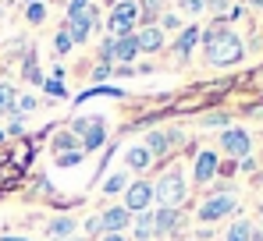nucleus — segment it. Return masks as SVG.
Wrapping results in <instances>:
<instances>
[{"label": "nucleus", "mask_w": 263, "mask_h": 241, "mask_svg": "<svg viewBox=\"0 0 263 241\" xmlns=\"http://www.w3.org/2000/svg\"><path fill=\"white\" fill-rule=\"evenodd\" d=\"M203 46H206V61H210L214 68H228V64L242 61V39H238L231 29H224V25L206 29V32H203Z\"/></svg>", "instance_id": "obj_1"}, {"label": "nucleus", "mask_w": 263, "mask_h": 241, "mask_svg": "<svg viewBox=\"0 0 263 241\" xmlns=\"http://www.w3.org/2000/svg\"><path fill=\"white\" fill-rule=\"evenodd\" d=\"M185 177H181V170H167L160 181H157V188H153V202H160V209H178L181 202H185Z\"/></svg>", "instance_id": "obj_2"}, {"label": "nucleus", "mask_w": 263, "mask_h": 241, "mask_svg": "<svg viewBox=\"0 0 263 241\" xmlns=\"http://www.w3.org/2000/svg\"><path fill=\"white\" fill-rule=\"evenodd\" d=\"M235 209H238V199H235L231 192H217V195H210V199L199 206V220L210 224V220H220V216H228V213H235Z\"/></svg>", "instance_id": "obj_3"}, {"label": "nucleus", "mask_w": 263, "mask_h": 241, "mask_svg": "<svg viewBox=\"0 0 263 241\" xmlns=\"http://www.w3.org/2000/svg\"><path fill=\"white\" fill-rule=\"evenodd\" d=\"M220 146H224V153H228L231 160H249V149H253V142H249V135H246L242 128H224Z\"/></svg>", "instance_id": "obj_4"}, {"label": "nucleus", "mask_w": 263, "mask_h": 241, "mask_svg": "<svg viewBox=\"0 0 263 241\" xmlns=\"http://www.w3.org/2000/svg\"><path fill=\"white\" fill-rule=\"evenodd\" d=\"M153 202V185L149 181H132L125 188V209L128 213H146Z\"/></svg>", "instance_id": "obj_5"}, {"label": "nucleus", "mask_w": 263, "mask_h": 241, "mask_svg": "<svg viewBox=\"0 0 263 241\" xmlns=\"http://www.w3.org/2000/svg\"><path fill=\"white\" fill-rule=\"evenodd\" d=\"M135 18H139V7H135L132 0H125V4H118V7H114V14H110V32H114V39L132 36Z\"/></svg>", "instance_id": "obj_6"}, {"label": "nucleus", "mask_w": 263, "mask_h": 241, "mask_svg": "<svg viewBox=\"0 0 263 241\" xmlns=\"http://www.w3.org/2000/svg\"><path fill=\"white\" fill-rule=\"evenodd\" d=\"M128 224H132V213L125 206H110V209L100 216V231H107V234H121Z\"/></svg>", "instance_id": "obj_7"}, {"label": "nucleus", "mask_w": 263, "mask_h": 241, "mask_svg": "<svg viewBox=\"0 0 263 241\" xmlns=\"http://www.w3.org/2000/svg\"><path fill=\"white\" fill-rule=\"evenodd\" d=\"M92 29H96V11L92 7H89L86 14H79V18H68V36H71V43H86Z\"/></svg>", "instance_id": "obj_8"}, {"label": "nucleus", "mask_w": 263, "mask_h": 241, "mask_svg": "<svg viewBox=\"0 0 263 241\" xmlns=\"http://www.w3.org/2000/svg\"><path fill=\"white\" fill-rule=\"evenodd\" d=\"M175 142H178V131H149V135H146V149H149V156H164Z\"/></svg>", "instance_id": "obj_9"}, {"label": "nucleus", "mask_w": 263, "mask_h": 241, "mask_svg": "<svg viewBox=\"0 0 263 241\" xmlns=\"http://www.w3.org/2000/svg\"><path fill=\"white\" fill-rule=\"evenodd\" d=\"M203 39V29H196V25H189V29H181V36L175 43V57L178 61H189V53H192V46Z\"/></svg>", "instance_id": "obj_10"}, {"label": "nucleus", "mask_w": 263, "mask_h": 241, "mask_svg": "<svg viewBox=\"0 0 263 241\" xmlns=\"http://www.w3.org/2000/svg\"><path fill=\"white\" fill-rule=\"evenodd\" d=\"M135 46H139V50H160V46H164V29L146 25L142 32H135Z\"/></svg>", "instance_id": "obj_11"}, {"label": "nucleus", "mask_w": 263, "mask_h": 241, "mask_svg": "<svg viewBox=\"0 0 263 241\" xmlns=\"http://www.w3.org/2000/svg\"><path fill=\"white\" fill-rule=\"evenodd\" d=\"M178 224H181V220H178V209H157V216H153V234H175Z\"/></svg>", "instance_id": "obj_12"}, {"label": "nucleus", "mask_w": 263, "mask_h": 241, "mask_svg": "<svg viewBox=\"0 0 263 241\" xmlns=\"http://www.w3.org/2000/svg\"><path fill=\"white\" fill-rule=\"evenodd\" d=\"M139 53V46H135V36H121V39H114V50H110V64L118 61V64H125Z\"/></svg>", "instance_id": "obj_13"}, {"label": "nucleus", "mask_w": 263, "mask_h": 241, "mask_svg": "<svg viewBox=\"0 0 263 241\" xmlns=\"http://www.w3.org/2000/svg\"><path fill=\"white\" fill-rule=\"evenodd\" d=\"M217 174V153H199L196 156V181L203 185V181H210Z\"/></svg>", "instance_id": "obj_14"}, {"label": "nucleus", "mask_w": 263, "mask_h": 241, "mask_svg": "<svg viewBox=\"0 0 263 241\" xmlns=\"http://www.w3.org/2000/svg\"><path fill=\"white\" fill-rule=\"evenodd\" d=\"M125 163H128L132 170H146V167L153 163V156H149V149H146V146H132L128 153H125Z\"/></svg>", "instance_id": "obj_15"}, {"label": "nucleus", "mask_w": 263, "mask_h": 241, "mask_svg": "<svg viewBox=\"0 0 263 241\" xmlns=\"http://www.w3.org/2000/svg\"><path fill=\"white\" fill-rule=\"evenodd\" d=\"M71 231H75V220H71V216H57V220H50V238L64 241V238H71Z\"/></svg>", "instance_id": "obj_16"}, {"label": "nucleus", "mask_w": 263, "mask_h": 241, "mask_svg": "<svg viewBox=\"0 0 263 241\" xmlns=\"http://www.w3.org/2000/svg\"><path fill=\"white\" fill-rule=\"evenodd\" d=\"M135 216V238H153V213H132Z\"/></svg>", "instance_id": "obj_17"}, {"label": "nucleus", "mask_w": 263, "mask_h": 241, "mask_svg": "<svg viewBox=\"0 0 263 241\" xmlns=\"http://www.w3.org/2000/svg\"><path fill=\"white\" fill-rule=\"evenodd\" d=\"M224 241H253V224H249V220L231 224V231H228V238H224Z\"/></svg>", "instance_id": "obj_18"}, {"label": "nucleus", "mask_w": 263, "mask_h": 241, "mask_svg": "<svg viewBox=\"0 0 263 241\" xmlns=\"http://www.w3.org/2000/svg\"><path fill=\"white\" fill-rule=\"evenodd\" d=\"M100 142H103V120L89 124V131H86V138H82V146H86V149H96Z\"/></svg>", "instance_id": "obj_19"}, {"label": "nucleus", "mask_w": 263, "mask_h": 241, "mask_svg": "<svg viewBox=\"0 0 263 241\" xmlns=\"http://www.w3.org/2000/svg\"><path fill=\"white\" fill-rule=\"evenodd\" d=\"M25 18H29L32 25H40V22L46 18V7L40 4V0H25Z\"/></svg>", "instance_id": "obj_20"}, {"label": "nucleus", "mask_w": 263, "mask_h": 241, "mask_svg": "<svg viewBox=\"0 0 263 241\" xmlns=\"http://www.w3.org/2000/svg\"><path fill=\"white\" fill-rule=\"evenodd\" d=\"M125 188H128V177H125V174H114V177H107V181H103V192H107V195L125 192Z\"/></svg>", "instance_id": "obj_21"}, {"label": "nucleus", "mask_w": 263, "mask_h": 241, "mask_svg": "<svg viewBox=\"0 0 263 241\" xmlns=\"http://www.w3.org/2000/svg\"><path fill=\"white\" fill-rule=\"evenodd\" d=\"M36 110V96H14V114H32Z\"/></svg>", "instance_id": "obj_22"}, {"label": "nucleus", "mask_w": 263, "mask_h": 241, "mask_svg": "<svg viewBox=\"0 0 263 241\" xmlns=\"http://www.w3.org/2000/svg\"><path fill=\"white\" fill-rule=\"evenodd\" d=\"M53 146H57V156H61V153H71V146H79V142H75L71 131H61V135L53 138Z\"/></svg>", "instance_id": "obj_23"}, {"label": "nucleus", "mask_w": 263, "mask_h": 241, "mask_svg": "<svg viewBox=\"0 0 263 241\" xmlns=\"http://www.w3.org/2000/svg\"><path fill=\"white\" fill-rule=\"evenodd\" d=\"M89 96H121V89H110V85H100V89H89V92H82V96H79V103H86Z\"/></svg>", "instance_id": "obj_24"}, {"label": "nucleus", "mask_w": 263, "mask_h": 241, "mask_svg": "<svg viewBox=\"0 0 263 241\" xmlns=\"http://www.w3.org/2000/svg\"><path fill=\"white\" fill-rule=\"evenodd\" d=\"M46 92H50V96H61V99H64V96H68V89H64V78H50L43 85Z\"/></svg>", "instance_id": "obj_25"}, {"label": "nucleus", "mask_w": 263, "mask_h": 241, "mask_svg": "<svg viewBox=\"0 0 263 241\" xmlns=\"http://www.w3.org/2000/svg\"><path fill=\"white\" fill-rule=\"evenodd\" d=\"M7 107H14V89L0 85V110H7Z\"/></svg>", "instance_id": "obj_26"}, {"label": "nucleus", "mask_w": 263, "mask_h": 241, "mask_svg": "<svg viewBox=\"0 0 263 241\" xmlns=\"http://www.w3.org/2000/svg\"><path fill=\"white\" fill-rule=\"evenodd\" d=\"M89 11V0H71L68 4V18H79V14H86Z\"/></svg>", "instance_id": "obj_27"}, {"label": "nucleus", "mask_w": 263, "mask_h": 241, "mask_svg": "<svg viewBox=\"0 0 263 241\" xmlns=\"http://www.w3.org/2000/svg\"><path fill=\"white\" fill-rule=\"evenodd\" d=\"M53 46H57V53H64V50H71V36H68V29L53 36Z\"/></svg>", "instance_id": "obj_28"}, {"label": "nucleus", "mask_w": 263, "mask_h": 241, "mask_svg": "<svg viewBox=\"0 0 263 241\" xmlns=\"http://www.w3.org/2000/svg\"><path fill=\"white\" fill-rule=\"evenodd\" d=\"M203 7H206V0H181V11L185 14H199Z\"/></svg>", "instance_id": "obj_29"}, {"label": "nucleus", "mask_w": 263, "mask_h": 241, "mask_svg": "<svg viewBox=\"0 0 263 241\" xmlns=\"http://www.w3.org/2000/svg\"><path fill=\"white\" fill-rule=\"evenodd\" d=\"M79 160H82V153H61V156H57V163H61V167H75Z\"/></svg>", "instance_id": "obj_30"}, {"label": "nucleus", "mask_w": 263, "mask_h": 241, "mask_svg": "<svg viewBox=\"0 0 263 241\" xmlns=\"http://www.w3.org/2000/svg\"><path fill=\"white\" fill-rule=\"evenodd\" d=\"M86 234H100V216H92L86 224Z\"/></svg>", "instance_id": "obj_31"}, {"label": "nucleus", "mask_w": 263, "mask_h": 241, "mask_svg": "<svg viewBox=\"0 0 263 241\" xmlns=\"http://www.w3.org/2000/svg\"><path fill=\"white\" fill-rule=\"evenodd\" d=\"M25 75H29L32 82H40V68H36V64H25Z\"/></svg>", "instance_id": "obj_32"}, {"label": "nucleus", "mask_w": 263, "mask_h": 241, "mask_svg": "<svg viewBox=\"0 0 263 241\" xmlns=\"http://www.w3.org/2000/svg\"><path fill=\"white\" fill-rule=\"evenodd\" d=\"M164 29H178V14H164Z\"/></svg>", "instance_id": "obj_33"}, {"label": "nucleus", "mask_w": 263, "mask_h": 241, "mask_svg": "<svg viewBox=\"0 0 263 241\" xmlns=\"http://www.w3.org/2000/svg\"><path fill=\"white\" fill-rule=\"evenodd\" d=\"M92 75H96V78H107V75H110V64H100V68H96Z\"/></svg>", "instance_id": "obj_34"}, {"label": "nucleus", "mask_w": 263, "mask_h": 241, "mask_svg": "<svg viewBox=\"0 0 263 241\" xmlns=\"http://www.w3.org/2000/svg\"><path fill=\"white\" fill-rule=\"evenodd\" d=\"M206 124H228V117L224 114H214V117H206Z\"/></svg>", "instance_id": "obj_35"}, {"label": "nucleus", "mask_w": 263, "mask_h": 241, "mask_svg": "<svg viewBox=\"0 0 263 241\" xmlns=\"http://www.w3.org/2000/svg\"><path fill=\"white\" fill-rule=\"evenodd\" d=\"M103 241H125V238H121V234H107Z\"/></svg>", "instance_id": "obj_36"}, {"label": "nucleus", "mask_w": 263, "mask_h": 241, "mask_svg": "<svg viewBox=\"0 0 263 241\" xmlns=\"http://www.w3.org/2000/svg\"><path fill=\"white\" fill-rule=\"evenodd\" d=\"M4 241H22V238H4Z\"/></svg>", "instance_id": "obj_37"}, {"label": "nucleus", "mask_w": 263, "mask_h": 241, "mask_svg": "<svg viewBox=\"0 0 263 241\" xmlns=\"http://www.w3.org/2000/svg\"><path fill=\"white\" fill-rule=\"evenodd\" d=\"M260 220H263V209H260Z\"/></svg>", "instance_id": "obj_38"}]
</instances>
